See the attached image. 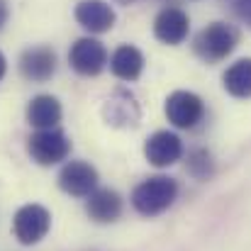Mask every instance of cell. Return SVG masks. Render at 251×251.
Wrapping results in <instances>:
<instances>
[{
	"label": "cell",
	"mask_w": 251,
	"mask_h": 251,
	"mask_svg": "<svg viewBox=\"0 0 251 251\" xmlns=\"http://www.w3.org/2000/svg\"><path fill=\"white\" fill-rule=\"evenodd\" d=\"M178 195V183L168 176H154L142 180L134 190H132V205L139 215L144 217H154L166 212L168 207L173 205Z\"/></svg>",
	"instance_id": "cell-1"
},
{
	"label": "cell",
	"mask_w": 251,
	"mask_h": 251,
	"mask_svg": "<svg viewBox=\"0 0 251 251\" xmlns=\"http://www.w3.org/2000/svg\"><path fill=\"white\" fill-rule=\"evenodd\" d=\"M188 29H190V20L180 7H164L154 20L156 39L164 42V44H171V47L180 44L188 37Z\"/></svg>",
	"instance_id": "cell-12"
},
{
	"label": "cell",
	"mask_w": 251,
	"mask_h": 251,
	"mask_svg": "<svg viewBox=\"0 0 251 251\" xmlns=\"http://www.w3.org/2000/svg\"><path fill=\"white\" fill-rule=\"evenodd\" d=\"M7 17H10V5H7V0H0V29L5 27Z\"/></svg>",
	"instance_id": "cell-19"
},
{
	"label": "cell",
	"mask_w": 251,
	"mask_h": 251,
	"mask_svg": "<svg viewBox=\"0 0 251 251\" xmlns=\"http://www.w3.org/2000/svg\"><path fill=\"white\" fill-rule=\"evenodd\" d=\"M85 210H88L93 222L107 225V222H115L122 215V198H120V193H115L110 188H100V190H93L88 195Z\"/></svg>",
	"instance_id": "cell-13"
},
{
	"label": "cell",
	"mask_w": 251,
	"mask_h": 251,
	"mask_svg": "<svg viewBox=\"0 0 251 251\" xmlns=\"http://www.w3.org/2000/svg\"><path fill=\"white\" fill-rule=\"evenodd\" d=\"M117 2H122V5H129V2H137V0H117Z\"/></svg>",
	"instance_id": "cell-21"
},
{
	"label": "cell",
	"mask_w": 251,
	"mask_h": 251,
	"mask_svg": "<svg viewBox=\"0 0 251 251\" xmlns=\"http://www.w3.org/2000/svg\"><path fill=\"white\" fill-rule=\"evenodd\" d=\"M61 120V102L54 95H37L27 105V122L37 129H54Z\"/></svg>",
	"instance_id": "cell-14"
},
{
	"label": "cell",
	"mask_w": 251,
	"mask_h": 251,
	"mask_svg": "<svg viewBox=\"0 0 251 251\" xmlns=\"http://www.w3.org/2000/svg\"><path fill=\"white\" fill-rule=\"evenodd\" d=\"M110 69L120 81H137L144 71V54L132 44H122L115 49L110 59Z\"/></svg>",
	"instance_id": "cell-15"
},
{
	"label": "cell",
	"mask_w": 251,
	"mask_h": 251,
	"mask_svg": "<svg viewBox=\"0 0 251 251\" xmlns=\"http://www.w3.org/2000/svg\"><path fill=\"white\" fill-rule=\"evenodd\" d=\"M69 61H71V69L76 74H81V76H98L107 66V49L102 47V42H98L93 37H83V39H78L71 47Z\"/></svg>",
	"instance_id": "cell-7"
},
{
	"label": "cell",
	"mask_w": 251,
	"mask_h": 251,
	"mask_svg": "<svg viewBox=\"0 0 251 251\" xmlns=\"http://www.w3.org/2000/svg\"><path fill=\"white\" fill-rule=\"evenodd\" d=\"M5 71H7V61H5V56H2V51H0V81H2Z\"/></svg>",
	"instance_id": "cell-20"
},
{
	"label": "cell",
	"mask_w": 251,
	"mask_h": 251,
	"mask_svg": "<svg viewBox=\"0 0 251 251\" xmlns=\"http://www.w3.org/2000/svg\"><path fill=\"white\" fill-rule=\"evenodd\" d=\"M229 5H232V10L237 12V17L244 20L251 27V0H229Z\"/></svg>",
	"instance_id": "cell-18"
},
{
	"label": "cell",
	"mask_w": 251,
	"mask_h": 251,
	"mask_svg": "<svg viewBox=\"0 0 251 251\" xmlns=\"http://www.w3.org/2000/svg\"><path fill=\"white\" fill-rule=\"evenodd\" d=\"M237 39H239V34H237V29L232 25H227V22H212L205 29L198 32L193 47H195V54L202 61L217 64V61L227 59L234 51Z\"/></svg>",
	"instance_id": "cell-2"
},
{
	"label": "cell",
	"mask_w": 251,
	"mask_h": 251,
	"mask_svg": "<svg viewBox=\"0 0 251 251\" xmlns=\"http://www.w3.org/2000/svg\"><path fill=\"white\" fill-rule=\"evenodd\" d=\"M59 185L69 195L88 198L93 190H98V171L88 161H69L59 173Z\"/></svg>",
	"instance_id": "cell-8"
},
{
	"label": "cell",
	"mask_w": 251,
	"mask_h": 251,
	"mask_svg": "<svg viewBox=\"0 0 251 251\" xmlns=\"http://www.w3.org/2000/svg\"><path fill=\"white\" fill-rule=\"evenodd\" d=\"M188 171H190L195 178H200V180L210 178V176H212V159H210V154L202 151V149H195V151L190 154V159H188Z\"/></svg>",
	"instance_id": "cell-17"
},
{
	"label": "cell",
	"mask_w": 251,
	"mask_h": 251,
	"mask_svg": "<svg viewBox=\"0 0 251 251\" xmlns=\"http://www.w3.org/2000/svg\"><path fill=\"white\" fill-rule=\"evenodd\" d=\"M20 71L32 83H44L56 71V54L49 47H29L20 56Z\"/></svg>",
	"instance_id": "cell-10"
},
{
	"label": "cell",
	"mask_w": 251,
	"mask_h": 251,
	"mask_svg": "<svg viewBox=\"0 0 251 251\" xmlns=\"http://www.w3.org/2000/svg\"><path fill=\"white\" fill-rule=\"evenodd\" d=\"M205 115V105L200 95L190 90H176L166 98V117L178 129H193Z\"/></svg>",
	"instance_id": "cell-6"
},
{
	"label": "cell",
	"mask_w": 251,
	"mask_h": 251,
	"mask_svg": "<svg viewBox=\"0 0 251 251\" xmlns=\"http://www.w3.org/2000/svg\"><path fill=\"white\" fill-rule=\"evenodd\" d=\"M225 90L234 98H251V59H239L222 76Z\"/></svg>",
	"instance_id": "cell-16"
},
{
	"label": "cell",
	"mask_w": 251,
	"mask_h": 251,
	"mask_svg": "<svg viewBox=\"0 0 251 251\" xmlns=\"http://www.w3.org/2000/svg\"><path fill=\"white\" fill-rule=\"evenodd\" d=\"M27 151L39 166H54L71 154V142L61 129H39L29 137Z\"/></svg>",
	"instance_id": "cell-5"
},
{
	"label": "cell",
	"mask_w": 251,
	"mask_h": 251,
	"mask_svg": "<svg viewBox=\"0 0 251 251\" xmlns=\"http://www.w3.org/2000/svg\"><path fill=\"white\" fill-rule=\"evenodd\" d=\"M102 117L110 127H120V129L137 127L142 120V107H139L137 95L129 88H122V85L115 88L102 102Z\"/></svg>",
	"instance_id": "cell-4"
},
{
	"label": "cell",
	"mask_w": 251,
	"mask_h": 251,
	"mask_svg": "<svg viewBox=\"0 0 251 251\" xmlns=\"http://www.w3.org/2000/svg\"><path fill=\"white\" fill-rule=\"evenodd\" d=\"M74 15H76V22L90 34H102V32L112 29V25L117 20L112 5L105 0H81L76 5Z\"/></svg>",
	"instance_id": "cell-11"
},
{
	"label": "cell",
	"mask_w": 251,
	"mask_h": 251,
	"mask_svg": "<svg viewBox=\"0 0 251 251\" xmlns=\"http://www.w3.org/2000/svg\"><path fill=\"white\" fill-rule=\"evenodd\" d=\"M144 156L151 166L166 168L173 166L180 156H183V142L178 139V134L173 132H154L147 144H144Z\"/></svg>",
	"instance_id": "cell-9"
},
{
	"label": "cell",
	"mask_w": 251,
	"mask_h": 251,
	"mask_svg": "<svg viewBox=\"0 0 251 251\" xmlns=\"http://www.w3.org/2000/svg\"><path fill=\"white\" fill-rule=\"evenodd\" d=\"M49 227H51V215L44 205H37V202L22 205L12 220L15 237L20 239V244H27V247L39 244L49 234Z\"/></svg>",
	"instance_id": "cell-3"
}]
</instances>
